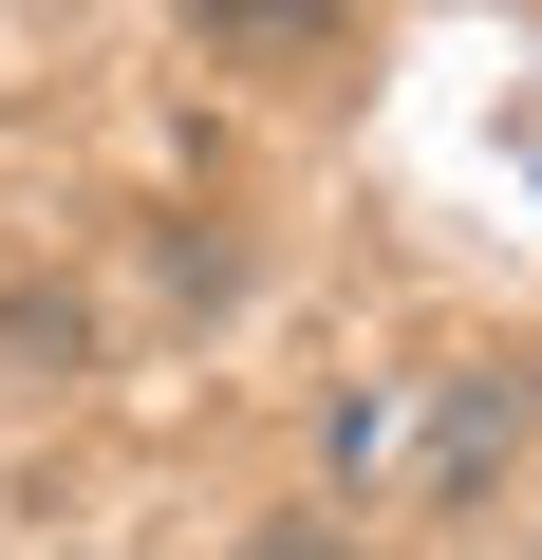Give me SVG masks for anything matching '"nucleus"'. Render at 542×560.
<instances>
[{
	"mask_svg": "<svg viewBox=\"0 0 542 560\" xmlns=\"http://www.w3.org/2000/svg\"><path fill=\"white\" fill-rule=\"evenodd\" d=\"M224 560H374V541H356V523H243Z\"/></svg>",
	"mask_w": 542,
	"mask_h": 560,
	"instance_id": "f03ea898",
	"label": "nucleus"
},
{
	"mask_svg": "<svg viewBox=\"0 0 542 560\" xmlns=\"http://www.w3.org/2000/svg\"><path fill=\"white\" fill-rule=\"evenodd\" d=\"M486 448H523V374H468V393H449V430H430V486H468Z\"/></svg>",
	"mask_w": 542,
	"mask_h": 560,
	"instance_id": "f257e3e1",
	"label": "nucleus"
}]
</instances>
